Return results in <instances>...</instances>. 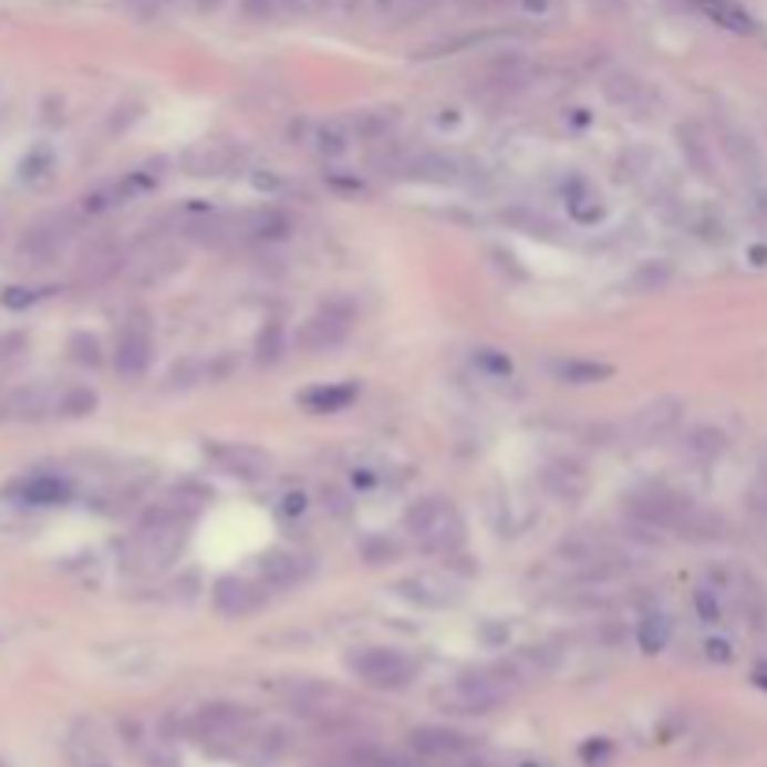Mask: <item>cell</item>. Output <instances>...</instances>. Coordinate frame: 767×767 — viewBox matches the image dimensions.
<instances>
[{
  "mask_svg": "<svg viewBox=\"0 0 767 767\" xmlns=\"http://www.w3.org/2000/svg\"><path fill=\"white\" fill-rule=\"evenodd\" d=\"M611 375H614V367H611V363H603V360L569 356V360L554 363V379L569 382V386H595V382H607Z\"/></svg>",
  "mask_w": 767,
  "mask_h": 767,
  "instance_id": "obj_25",
  "label": "cell"
},
{
  "mask_svg": "<svg viewBox=\"0 0 767 767\" xmlns=\"http://www.w3.org/2000/svg\"><path fill=\"white\" fill-rule=\"evenodd\" d=\"M543 484L547 490L554 495L558 501H566V506H573V501L584 498V490H588V476H584V468L573 465V460H558V465H547L543 471Z\"/></svg>",
  "mask_w": 767,
  "mask_h": 767,
  "instance_id": "obj_23",
  "label": "cell"
},
{
  "mask_svg": "<svg viewBox=\"0 0 767 767\" xmlns=\"http://www.w3.org/2000/svg\"><path fill=\"white\" fill-rule=\"evenodd\" d=\"M419 550H427V554H438V558H454L460 543H465V520H460V514L454 506H446V514H442L435 525L427 528L419 539Z\"/></svg>",
  "mask_w": 767,
  "mask_h": 767,
  "instance_id": "obj_19",
  "label": "cell"
},
{
  "mask_svg": "<svg viewBox=\"0 0 767 767\" xmlns=\"http://www.w3.org/2000/svg\"><path fill=\"white\" fill-rule=\"evenodd\" d=\"M520 767H543V764H520Z\"/></svg>",
  "mask_w": 767,
  "mask_h": 767,
  "instance_id": "obj_50",
  "label": "cell"
},
{
  "mask_svg": "<svg viewBox=\"0 0 767 767\" xmlns=\"http://www.w3.org/2000/svg\"><path fill=\"white\" fill-rule=\"evenodd\" d=\"M327 184L333 191H341V195H363V191H367V184H363L356 173H327Z\"/></svg>",
  "mask_w": 767,
  "mask_h": 767,
  "instance_id": "obj_39",
  "label": "cell"
},
{
  "mask_svg": "<svg viewBox=\"0 0 767 767\" xmlns=\"http://www.w3.org/2000/svg\"><path fill=\"white\" fill-rule=\"evenodd\" d=\"M704 652H707V659H715V663H730V659H734V647L726 641H707Z\"/></svg>",
  "mask_w": 767,
  "mask_h": 767,
  "instance_id": "obj_45",
  "label": "cell"
},
{
  "mask_svg": "<svg viewBox=\"0 0 767 767\" xmlns=\"http://www.w3.org/2000/svg\"><path fill=\"white\" fill-rule=\"evenodd\" d=\"M446 506L449 501L446 498H438V495H423V498H416L412 501V506L405 509V517H401V525H405V532L412 536V539H419L423 532H427L431 525H435V520L446 514Z\"/></svg>",
  "mask_w": 767,
  "mask_h": 767,
  "instance_id": "obj_27",
  "label": "cell"
},
{
  "mask_svg": "<svg viewBox=\"0 0 767 767\" xmlns=\"http://www.w3.org/2000/svg\"><path fill=\"white\" fill-rule=\"evenodd\" d=\"M97 408V393L91 386H64L61 390V416L79 419V416H91Z\"/></svg>",
  "mask_w": 767,
  "mask_h": 767,
  "instance_id": "obj_33",
  "label": "cell"
},
{
  "mask_svg": "<svg viewBox=\"0 0 767 767\" xmlns=\"http://www.w3.org/2000/svg\"><path fill=\"white\" fill-rule=\"evenodd\" d=\"M352 484H356V487H375L379 476L371 468H356V471H352Z\"/></svg>",
  "mask_w": 767,
  "mask_h": 767,
  "instance_id": "obj_47",
  "label": "cell"
},
{
  "mask_svg": "<svg viewBox=\"0 0 767 767\" xmlns=\"http://www.w3.org/2000/svg\"><path fill=\"white\" fill-rule=\"evenodd\" d=\"M303 509H308V498H303L300 490H289V495L281 498V517H284V520L303 517Z\"/></svg>",
  "mask_w": 767,
  "mask_h": 767,
  "instance_id": "obj_41",
  "label": "cell"
},
{
  "mask_svg": "<svg viewBox=\"0 0 767 767\" xmlns=\"http://www.w3.org/2000/svg\"><path fill=\"white\" fill-rule=\"evenodd\" d=\"M4 412L12 419H45V416H61V390L45 386V382H27V386H15L4 397Z\"/></svg>",
  "mask_w": 767,
  "mask_h": 767,
  "instance_id": "obj_13",
  "label": "cell"
},
{
  "mask_svg": "<svg viewBox=\"0 0 767 767\" xmlns=\"http://www.w3.org/2000/svg\"><path fill=\"white\" fill-rule=\"evenodd\" d=\"M682 408L685 405L677 397H659L625 423L622 438L629 442V446H652V442H663L677 423H682Z\"/></svg>",
  "mask_w": 767,
  "mask_h": 767,
  "instance_id": "obj_9",
  "label": "cell"
},
{
  "mask_svg": "<svg viewBox=\"0 0 767 767\" xmlns=\"http://www.w3.org/2000/svg\"><path fill=\"white\" fill-rule=\"evenodd\" d=\"M719 449H723V435H719V431L701 427V431H693V435H690V454H696V457H715Z\"/></svg>",
  "mask_w": 767,
  "mask_h": 767,
  "instance_id": "obj_37",
  "label": "cell"
},
{
  "mask_svg": "<svg viewBox=\"0 0 767 767\" xmlns=\"http://www.w3.org/2000/svg\"><path fill=\"white\" fill-rule=\"evenodd\" d=\"M566 206H569V214H573V221L580 225H595L603 218V199H599L584 180H573V188L566 191Z\"/></svg>",
  "mask_w": 767,
  "mask_h": 767,
  "instance_id": "obj_30",
  "label": "cell"
},
{
  "mask_svg": "<svg viewBox=\"0 0 767 767\" xmlns=\"http://www.w3.org/2000/svg\"><path fill=\"white\" fill-rule=\"evenodd\" d=\"M289 349V333H284V322L281 319H270L267 327L259 330L255 338V360L259 363H278Z\"/></svg>",
  "mask_w": 767,
  "mask_h": 767,
  "instance_id": "obj_31",
  "label": "cell"
},
{
  "mask_svg": "<svg viewBox=\"0 0 767 767\" xmlns=\"http://www.w3.org/2000/svg\"><path fill=\"white\" fill-rule=\"evenodd\" d=\"M603 94H607V102H614L618 110H625L633 116H644L652 105H659L652 86H647L644 79H636L633 72H611L603 79Z\"/></svg>",
  "mask_w": 767,
  "mask_h": 767,
  "instance_id": "obj_17",
  "label": "cell"
},
{
  "mask_svg": "<svg viewBox=\"0 0 767 767\" xmlns=\"http://www.w3.org/2000/svg\"><path fill=\"white\" fill-rule=\"evenodd\" d=\"M412 753L419 756L423 764L431 767H476V742L449 726H419L416 734L408 737Z\"/></svg>",
  "mask_w": 767,
  "mask_h": 767,
  "instance_id": "obj_4",
  "label": "cell"
},
{
  "mask_svg": "<svg viewBox=\"0 0 767 767\" xmlns=\"http://www.w3.org/2000/svg\"><path fill=\"white\" fill-rule=\"evenodd\" d=\"M349 671L375 690H405L416 677V663L397 647H356L349 655Z\"/></svg>",
  "mask_w": 767,
  "mask_h": 767,
  "instance_id": "obj_3",
  "label": "cell"
},
{
  "mask_svg": "<svg viewBox=\"0 0 767 767\" xmlns=\"http://www.w3.org/2000/svg\"><path fill=\"white\" fill-rule=\"evenodd\" d=\"M520 685H525V674H520L517 663L479 666V671L460 674L457 682L438 690L435 704L449 715H487V712H495L509 693H517Z\"/></svg>",
  "mask_w": 767,
  "mask_h": 767,
  "instance_id": "obj_2",
  "label": "cell"
},
{
  "mask_svg": "<svg viewBox=\"0 0 767 767\" xmlns=\"http://www.w3.org/2000/svg\"><path fill=\"white\" fill-rule=\"evenodd\" d=\"M255 188H262V191H273V188H278V176H255Z\"/></svg>",
  "mask_w": 767,
  "mask_h": 767,
  "instance_id": "obj_48",
  "label": "cell"
},
{
  "mask_svg": "<svg viewBox=\"0 0 767 767\" xmlns=\"http://www.w3.org/2000/svg\"><path fill=\"white\" fill-rule=\"evenodd\" d=\"M232 165V151L225 143H199L184 154V169L191 176H221Z\"/></svg>",
  "mask_w": 767,
  "mask_h": 767,
  "instance_id": "obj_26",
  "label": "cell"
},
{
  "mask_svg": "<svg viewBox=\"0 0 767 767\" xmlns=\"http://www.w3.org/2000/svg\"><path fill=\"white\" fill-rule=\"evenodd\" d=\"M191 517H195L191 509H184L176 498H165L154 509H146L132 536V562L146 569V573L169 569L180 558L184 543H188Z\"/></svg>",
  "mask_w": 767,
  "mask_h": 767,
  "instance_id": "obj_1",
  "label": "cell"
},
{
  "mask_svg": "<svg viewBox=\"0 0 767 767\" xmlns=\"http://www.w3.org/2000/svg\"><path fill=\"white\" fill-rule=\"evenodd\" d=\"M349 143H352V127L341 124V121L322 124L319 135H314V146H319L322 157H341V154L349 151Z\"/></svg>",
  "mask_w": 767,
  "mask_h": 767,
  "instance_id": "obj_32",
  "label": "cell"
},
{
  "mask_svg": "<svg viewBox=\"0 0 767 767\" xmlns=\"http://www.w3.org/2000/svg\"><path fill=\"white\" fill-rule=\"evenodd\" d=\"M693 603H696V614H701V622H707V625L723 622V603H719V595H715L712 588H696Z\"/></svg>",
  "mask_w": 767,
  "mask_h": 767,
  "instance_id": "obj_36",
  "label": "cell"
},
{
  "mask_svg": "<svg viewBox=\"0 0 767 767\" xmlns=\"http://www.w3.org/2000/svg\"><path fill=\"white\" fill-rule=\"evenodd\" d=\"M356 397H360L356 382H322V386L303 390L297 405L303 412H311V416H333V412H345Z\"/></svg>",
  "mask_w": 767,
  "mask_h": 767,
  "instance_id": "obj_18",
  "label": "cell"
},
{
  "mask_svg": "<svg viewBox=\"0 0 767 767\" xmlns=\"http://www.w3.org/2000/svg\"><path fill=\"white\" fill-rule=\"evenodd\" d=\"M484 636H487L490 644H501V641H506V629H490V625H487V629H484Z\"/></svg>",
  "mask_w": 767,
  "mask_h": 767,
  "instance_id": "obj_49",
  "label": "cell"
},
{
  "mask_svg": "<svg viewBox=\"0 0 767 767\" xmlns=\"http://www.w3.org/2000/svg\"><path fill=\"white\" fill-rule=\"evenodd\" d=\"M184 267V255L176 248H157L146 255L143 262H135L132 270V284H139V289H151V284H162L165 278H173L176 270Z\"/></svg>",
  "mask_w": 767,
  "mask_h": 767,
  "instance_id": "obj_24",
  "label": "cell"
},
{
  "mask_svg": "<svg viewBox=\"0 0 767 767\" xmlns=\"http://www.w3.org/2000/svg\"><path fill=\"white\" fill-rule=\"evenodd\" d=\"M151 360H154L151 319H146L143 311H135L132 319L121 327V338H116L113 367H116V375H124V379H139V375H146Z\"/></svg>",
  "mask_w": 767,
  "mask_h": 767,
  "instance_id": "obj_8",
  "label": "cell"
},
{
  "mask_svg": "<svg viewBox=\"0 0 767 767\" xmlns=\"http://www.w3.org/2000/svg\"><path fill=\"white\" fill-rule=\"evenodd\" d=\"M248 734V712L232 704H210L195 715L191 723V737L203 745H214V749H225V745H236Z\"/></svg>",
  "mask_w": 767,
  "mask_h": 767,
  "instance_id": "obj_10",
  "label": "cell"
},
{
  "mask_svg": "<svg viewBox=\"0 0 767 767\" xmlns=\"http://www.w3.org/2000/svg\"><path fill=\"white\" fill-rule=\"evenodd\" d=\"M8 495L27 501V506H61L72 498V479L56 476V471H31V476L15 479Z\"/></svg>",
  "mask_w": 767,
  "mask_h": 767,
  "instance_id": "obj_15",
  "label": "cell"
},
{
  "mask_svg": "<svg viewBox=\"0 0 767 767\" xmlns=\"http://www.w3.org/2000/svg\"><path fill=\"white\" fill-rule=\"evenodd\" d=\"M671 633H674L671 618L652 611V614L641 618V625H636V644H641L644 655H659L666 644H671Z\"/></svg>",
  "mask_w": 767,
  "mask_h": 767,
  "instance_id": "obj_29",
  "label": "cell"
},
{
  "mask_svg": "<svg viewBox=\"0 0 767 767\" xmlns=\"http://www.w3.org/2000/svg\"><path fill=\"white\" fill-rule=\"evenodd\" d=\"M262 599H267V592L243 577H221L218 584H214V607H218L225 618H248L259 611Z\"/></svg>",
  "mask_w": 767,
  "mask_h": 767,
  "instance_id": "obj_16",
  "label": "cell"
},
{
  "mask_svg": "<svg viewBox=\"0 0 767 767\" xmlns=\"http://www.w3.org/2000/svg\"><path fill=\"white\" fill-rule=\"evenodd\" d=\"M693 8L701 12L707 23L723 27L730 34H756L760 23L749 15V8H742L737 0H693Z\"/></svg>",
  "mask_w": 767,
  "mask_h": 767,
  "instance_id": "obj_21",
  "label": "cell"
},
{
  "mask_svg": "<svg viewBox=\"0 0 767 767\" xmlns=\"http://www.w3.org/2000/svg\"><path fill=\"white\" fill-rule=\"evenodd\" d=\"M68 352H72V360L86 363V367H97V363H102V349H97V338H91V333H75V338L68 341Z\"/></svg>",
  "mask_w": 767,
  "mask_h": 767,
  "instance_id": "obj_35",
  "label": "cell"
},
{
  "mask_svg": "<svg viewBox=\"0 0 767 767\" xmlns=\"http://www.w3.org/2000/svg\"><path fill=\"white\" fill-rule=\"evenodd\" d=\"M393 592L412 607H427V611H442V607L460 603V584L446 573H412L405 580H397Z\"/></svg>",
  "mask_w": 767,
  "mask_h": 767,
  "instance_id": "obj_11",
  "label": "cell"
},
{
  "mask_svg": "<svg viewBox=\"0 0 767 767\" xmlns=\"http://www.w3.org/2000/svg\"><path fill=\"white\" fill-rule=\"evenodd\" d=\"M72 232H75L72 218L38 221V225H31V229L23 232V240H19V259H27L31 267H45V262H53L56 255L68 248Z\"/></svg>",
  "mask_w": 767,
  "mask_h": 767,
  "instance_id": "obj_12",
  "label": "cell"
},
{
  "mask_svg": "<svg viewBox=\"0 0 767 767\" xmlns=\"http://www.w3.org/2000/svg\"><path fill=\"white\" fill-rule=\"evenodd\" d=\"M38 297H42V292H34V289H8L4 303H8V308H31Z\"/></svg>",
  "mask_w": 767,
  "mask_h": 767,
  "instance_id": "obj_43",
  "label": "cell"
},
{
  "mask_svg": "<svg viewBox=\"0 0 767 767\" xmlns=\"http://www.w3.org/2000/svg\"><path fill=\"white\" fill-rule=\"evenodd\" d=\"M476 367L487 371V375L506 379L509 371H514V363H509L506 352H498V349H479V352H476Z\"/></svg>",
  "mask_w": 767,
  "mask_h": 767,
  "instance_id": "obj_38",
  "label": "cell"
},
{
  "mask_svg": "<svg viewBox=\"0 0 767 767\" xmlns=\"http://www.w3.org/2000/svg\"><path fill=\"white\" fill-rule=\"evenodd\" d=\"M363 19L379 27H405L412 19H419L435 0H356Z\"/></svg>",
  "mask_w": 767,
  "mask_h": 767,
  "instance_id": "obj_20",
  "label": "cell"
},
{
  "mask_svg": "<svg viewBox=\"0 0 767 767\" xmlns=\"http://www.w3.org/2000/svg\"><path fill=\"white\" fill-rule=\"evenodd\" d=\"M243 12L251 19H273V0H243Z\"/></svg>",
  "mask_w": 767,
  "mask_h": 767,
  "instance_id": "obj_46",
  "label": "cell"
},
{
  "mask_svg": "<svg viewBox=\"0 0 767 767\" xmlns=\"http://www.w3.org/2000/svg\"><path fill=\"white\" fill-rule=\"evenodd\" d=\"M517 8L525 15H536V19H543L550 15V8H554V0H517Z\"/></svg>",
  "mask_w": 767,
  "mask_h": 767,
  "instance_id": "obj_44",
  "label": "cell"
},
{
  "mask_svg": "<svg viewBox=\"0 0 767 767\" xmlns=\"http://www.w3.org/2000/svg\"><path fill=\"white\" fill-rule=\"evenodd\" d=\"M397 543H390V539H371L367 547H363V558H367L371 566H379V562H390V558H397Z\"/></svg>",
  "mask_w": 767,
  "mask_h": 767,
  "instance_id": "obj_40",
  "label": "cell"
},
{
  "mask_svg": "<svg viewBox=\"0 0 767 767\" xmlns=\"http://www.w3.org/2000/svg\"><path fill=\"white\" fill-rule=\"evenodd\" d=\"M308 573H311V562L303 554H297V550H267V554L259 558L262 588H273V592L303 584Z\"/></svg>",
  "mask_w": 767,
  "mask_h": 767,
  "instance_id": "obj_14",
  "label": "cell"
},
{
  "mask_svg": "<svg viewBox=\"0 0 767 767\" xmlns=\"http://www.w3.org/2000/svg\"><path fill=\"white\" fill-rule=\"evenodd\" d=\"M236 232L243 240H284L292 232L289 214H281L278 206H262V210H251L243 218H236Z\"/></svg>",
  "mask_w": 767,
  "mask_h": 767,
  "instance_id": "obj_22",
  "label": "cell"
},
{
  "mask_svg": "<svg viewBox=\"0 0 767 767\" xmlns=\"http://www.w3.org/2000/svg\"><path fill=\"white\" fill-rule=\"evenodd\" d=\"M352 322H356V303L345 297H333L319 308V314H311L308 322L297 333V349L303 352H327L333 345L349 338Z\"/></svg>",
  "mask_w": 767,
  "mask_h": 767,
  "instance_id": "obj_5",
  "label": "cell"
},
{
  "mask_svg": "<svg viewBox=\"0 0 767 767\" xmlns=\"http://www.w3.org/2000/svg\"><path fill=\"white\" fill-rule=\"evenodd\" d=\"M289 701L300 715L319 723H341L352 715V696L333 682H319V677H303V682L289 685Z\"/></svg>",
  "mask_w": 767,
  "mask_h": 767,
  "instance_id": "obj_6",
  "label": "cell"
},
{
  "mask_svg": "<svg viewBox=\"0 0 767 767\" xmlns=\"http://www.w3.org/2000/svg\"><path fill=\"white\" fill-rule=\"evenodd\" d=\"M203 449L218 465V471L243 479V484H262V479L273 476V457L267 449L248 446V442H206Z\"/></svg>",
  "mask_w": 767,
  "mask_h": 767,
  "instance_id": "obj_7",
  "label": "cell"
},
{
  "mask_svg": "<svg viewBox=\"0 0 767 767\" xmlns=\"http://www.w3.org/2000/svg\"><path fill=\"white\" fill-rule=\"evenodd\" d=\"M674 278V267L666 259H647L641 262L633 273H629V292L636 297H647V292H663Z\"/></svg>",
  "mask_w": 767,
  "mask_h": 767,
  "instance_id": "obj_28",
  "label": "cell"
},
{
  "mask_svg": "<svg viewBox=\"0 0 767 767\" xmlns=\"http://www.w3.org/2000/svg\"><path fill=\"white\" fill-rule=\"evenodd\" d=\"M677 139H682L685 154H690V162L696 165V169L707 173V143H704L701 127H696V124H682V127H677Z\"/></svg>",
  "mask_w": 767,
  "mask_h": 767,
  "instance_id": "obj_34",
  "label": "cell"
},
{
  "mask_svg": "<svg viewBox=\"0 0 767 767\" xmlns=\"http://www.w3.org/2000/svg\"><path fill=\"white\" fill-rule=\"evenodd\" d=\"M611 753H614L611 742H603V737H599V742H588L584 749H580V756H584V764H603Z\"/></svg>",
  "mask_w": 767,
  "mask_h": 767,
  "instance_id": "obj_42",
  "label": "cell"
}]
</instances>
